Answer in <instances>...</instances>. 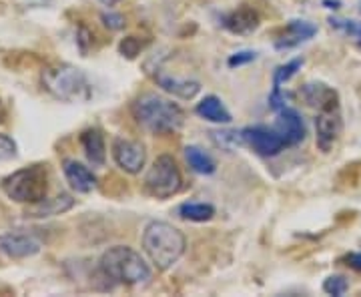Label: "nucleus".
I'll list each match as a JSON object with an SVG mask.
<instances>
[{
    "mask_svg": "<svg viewBox=\"0 0 361 297\" xmlns=\"http://www.w3.org/2000/svg\"><path fill=\"white\" fill-rule=\"evenodd\" d=\"M223 26L233 32V35H251L253 30H257L259 14L253 8H237L231 14H227L223 18Z\"/></svg>",
    "mask_w": 361,
    "mask_h": 297,
    "instance_id": "nucleus-15",
    "label": "nucleus"
},
{
    "mask_svg": "<svg viewBox=\"0 0 361 297\" xmlns=\"http://www.w3.org/2000/svg\"><path fill=\"white\" fill-rule=\"evenodd\" d=\"M80 145L85 149V155L89 163L103 167L106 161V145H104L103 133L99 129H87L80 133Z\"/></svg>",
    "mask_w": 361,
    "mask_h": 297,
    "instance_id": "nucleus-16",
    "label": "nucleus"
},
{
    "mask_svg": "<svg viewBox=\"0 0 361 297\" xmlns=\"http://www.w3.org/2000/svg\"><path fill=\"white\" fill-rule=\"evenodd\" d=\"M42 87L54 99L65 103H85L92 95L87 75L73 65L47 66L42 71Z\"/></svg>",
    "mask_w": 361,
    "mask_h": 297,
    "instance_id": "nucleus-4",
    "label": "nucleus"
},
{
    "mask_svg": "<svg viewBox=\"0 0 361 297\" xmlns=\"http://www.w3.org/2000/svg\"><path fill=\"white\" fill-rule=\"evenodd\" d=\"M301 66H303V59H293V61H289L285 65L277 66V71L273 75V89H281V85L293 77Z\"/></svg>",
    "mask_w": 361,
    "mask_h": 297,
    "instance_id": "nucleus-22",
    "label": "nucleus"
},
{
    "mask_svg": "<svg viewBox=\"0 0 361 297\" xmlns=\"http://www.w3.org/2000/svg\"><path fill=\"white\" fill-rule=\"evenodd\" d=\"M348 289L349 284L343 275H329V277L323 281V291L329 293V296H343Z\"/></svg>",
    "mask_w": 361,
    "mask_h": 297,
    "instance_id": "nucleus-23",
    "label": "nucleus"
},
{
    "mask_svg": "<svg viewBox=\"0 0 361 297\" xmlns=\"http://www.w3.org/2000/svg\"><path fill=\"white\" fill-rule=\"evenodd\" d=\"M99 269L104 279H111L115 284L123 285H142L151 279V267L149 263L137 253L133 247L115 246L106 249L99 261Z\"/></svg>",
    "mask_w": 361,
    "mask_h": 297,
    "instance_id": "nucleus-3",
    "label": "nucleus"
},
{
    "mask_svg": "<svg viewBox=\"0 0 361 297\" xmlns=\"http://www.w3.org/2000/svg\"><path fill=\"white\" fill-rule=\"evenodd\" d=\"M341 119L336 109L322 111L315 119V133H317V147L322 153H329L341 135Z\"/></svg>",
    "mask_w": 361,
    "mask_h": 297,
    "instance_id": "nucleus-10",
    "label": "nucleus"
},
{
    "mask_svg": "<svg viewBox=\"0 0 361 297\" xmlns=\"http://www.w3.org/2000/svg\"><path fill=\"white\" fill-rule=\"evenodd\" d=\"M331 26L336 28H341L345 30L351 37H357L361 40V23H355V20H339V18H331Z\"/></svg>",
    "mask_w": 361,
    "mask_h": 297,
    "instance_id": "nucleus-27",
    "label": "nucleus"
},
{
    "mask_svg": "<svg viewBox=\"0 0 361 297\" xmlns=\"http://www.w3.org/2000/svg\"><path fill=\"white\" fill-rule=\"evenodd\" d=\"M179 217L187 221H195V223H205L213 215H215V207L209 203H183L179 207Z\"/></svg>",
    "mask_w": 361,
    "mask_h": 297,
    "instance_id": "nucleus-21",
    "label": "nucleus"
},
{
    "mask_svg": "<svg viewBox=\"0 0 361 297\" xmlns=\"http://www.w3.org/2000/svg\"><path fill=\"white\" fill-rule=\"evenodd\" d=\"M4 111H2V107H0V125H2V123H4Z\"/></svg>",
    "mask_w": 361,
    "mask_h": 297,
    "instance_id": "nucleus-33",
    "label": "nucleus"
},
{
    "mask_svg": "<svg viewBox=\"0 0 361 297\" xmlns=\"http://www.w3.org/2000/svg\"><path fill=\"white\" fill-rule=\"evenodd\" d=\"M241 139L261 157L279 155L287 147L283 137L277 133V129H267L263 125H255V127L243 129L241 131Z\"/></svg>",
    "mask_w": 361,
    "mask_h": 297,
    "instance_id": "nucleus-7",
    "label": "nucleus"
},
{
    "mask_svg": "<svg viewBox=\"0 0 361 297\" xmlns=\"http://www.w3.org/2000/svg\"><path fill=\"white\" fill-rule=\"evenodd\" d=\"M145 189L157 199H169L179 193L183 189V175L173 157H157L155 163L145 175Z\"/></svg>",
    "mask_w": 361,
    "mask_h": 297,
    "instance_id": "nucleus-6",
    "label": "nucleus"
},
{
    "mask_svg": "<svg viewBox=\"0 0 361 297\" xmlns=\"http://www.w3.org/2000/svg\"><path fill=\"white\" fill-rule=\"evenodd\" d=\"M75 207V199L68 193H61L52 199H42L39 203L26 207V217H35V219H44V217H54V215H63L66 211H71Z\"/></svg>",
    "mask_w": 361,
    "mask_h": 297,
    "instance_id": "nucleus-12",
    "label": "nucleus"
},
{
    "mask_svg": "<svg viewBox=\"0 0 361 297\" xmlns=\"http://www.w3.org/2000/svg\"><path fill=\"white\" fill-rule=\"evenodd\" d=\"M101 4H104V6H115L116 2H121V0H99Z\"/></svg>",
    "mask_w": 361,
    "mask_h": 297,
    "instance_id": "nucleus-32",
    "label": "nucleus"
},
{
    "mask_svg": "<svg viewBox=\"0 0 361 297\" xmlns=\"http://www.w3.org/2000/svg\"><path fill=\"white\" fill-rule=\"evenodd\" d=\"M301 97L310 107H319L322 111H329L337 107V92L319 83H307L301 89Z\"/></svg>",
    "mask_w": 361,
    "mask_h": 297,
    "instance_id": "nucleus-18",
    "label": "nucleus"
},
{
    "mask_svg": "<svg viewBox=\"0 0 361 297\" xmlns=\"http://www.w3.org/2000/svg\"><path fill=\"white\" fill-rule=\"evenodd\" d=\"M285 97L283 92H281V89H273V92H271L269 97V107L273 109V111H281L285 107Z\"/></svg>",
    "mask_w": 361,
    "mask_h": 297,
    "instance_id": "nucleus-29",
    "label": "nucleus"
},
{
    "mask_svg": "<svg viewBox=\"0 0 361 297\" xmlns=\"http://www.w3.org/2000/svg\"><path fill=\"white\" fill-rule=\"evenodd\" d=\"M0 189L14 203H39L49 193V169L42 163L18 169L0 181Z\"/></svg>",
    "mask_w": 361,
    "mask_h": 297,
    "instance_id": "nucleus-5",
    "label": "nucleus"
},
{
    "mask_svg": "<svg viewBox=\"0 0 361 297\" xmlns=\"http://www.w3.org/2000/svg\"><path fill=\"white\" fill-rule=\"evenodd\" d=\"M133 116L142 129L155 135L175 133L185 123V113L179 104L155 92H145L133 103Z\"/></svg>",
    "mask_w": 361,
    "mask_h": 297,
    "instance_id": "nucleus-2",
    "label": "nucleus"
},
{
    "mask_svg": "<svg viewBox=\"0 0 361 297\" xmlns=\"http://www.w3.org/2000/svg\"><path fill=\"white\" fill-rule=\"evenodd\" d=\"M185 157H187V163H189V167L193 169L195 173H199V175H213L215 173V161L211 159V155H207L203 149H199V147H195V145H189L187 149H185Z\"/></svg>",
    "mask_w": 361,
    "mask_h": 297,
    "instance_id": "nucleus-20",
    "label": "nucleus"
},
{
    "mask_svg": "<svg viewBox=\"0 0 361 297\" xmlns=\"http://www.w3.org/2000/svg\"><path fill=\"white\" fill-rule=\"evenodd\" d=\"M195 113L209 123H217V125H229L233 121L231 113L225 109L223 101L215 95H207L205 99H201V103H197L195 107Z\"/></svg>",
    "mask_w": 361,
    "mask_h": 297,
    "instance_id": "nucleus-17",
    "label": "nucleus"
},
{
    "mask_svg": "<svg viewBox=\"0 0 361 297\" xmlns=\"http://www.w3.org/2000/svg\"><path fill=\"white\" fill-rule=\"evenodd\" d=\"M155 80L163 91L171 92L179 99H185V101H191L201 92V85L197 80H189V78H177L165 75V73H157Z\"/></svg>",
    "mask_w": 361,
    "mask_h": 297,
    "instance_id": "nucleus-14",
    "label": "nucleus"
},
{
    "mask_svg": "<svg viewBox=\"0 0 361 297\" xmlns=\"http://www.w3.org/2000/svg\"><path fill=\"white\" fill-rule=\"evenodd\" d=\"M345 261H348V265L351 269L361 272V253H349L348 257H345Z\"/></svg>",
    "mask_w": 361,
    "mask_h": 297,
    "instance_id": "nucleus-30",
    "label": "nucleus"
},
{
    "mask_svg": "<svg viewBox=\"0 0 361 297\" xmlns=\"http://www.w3.org/2000/svg\"><path fill=\"white\" fill-rule=\"evenodd\" d=\"M113 159L118 167L123 169L129 175L141 173L147 161V151L141 141L135 139H125V137H116L113 141Z\"/></svg>",
    "mask_w": 361,
    "mask_h": 297,
    "instance_id": "nucleus-8",
    "label": "nucleus"
},
{
    "mask_svg": "<svg viewBox=\"0 0 361 297\" xmlns=\"http://www.w3.org/2000/svg\"><path fill=\"white\" fill-rule=\"evenodd\" d=\"M101 20L109 30H123L125 28V16L118 13H103Z\"/></svg>",
    "mask_w": 361,
    "mask_h": 297,
    "instance_id": "nucleus-28",
    "label": "nucleus"
},
{
    "mask_svg": "<svg viewBox=\"0 0 361 297\" xmlns=\"http://www.w3.org/2000/svg\"><path fill=\"white\" fill-rule=\"evenodd\" d=\"M323 4H325L327 8H336V11L341 6V2H339V0H323Z\"/></svg>",
    "mask_w": 361,
    "mask_h": 297,
    "instance_id": "nucleus-31",
    "label": "nucleus"
},
{
    "mask_svg": "<svg viewBox=\"0 0 361 297\" xmlns=\"http://www.w3.org/2000/svg\"><path fill=\"white\" fill-rule=\"evenodd\" d=\"M287 32H289V37L285 40H279L277 49H289V47H295L299 42H303V40H310L311 37H315L317 26L311 25L307 20H291L287 25Z\"/></svg>",
    "mask_w": 361,
    "mask_h": 297,
    "instance_id": "nucleus-19",
    "label": "nucleus"
},
{
    "mask_svg": "<svg viewBox=\"0 0 361 297\" xmlns=\"http://www.w3.org/2000/svg\"><path fill=\"white\" fill-rule=\"evenodd\" d=\"M185 235L167 221H151L142 231V249L159 272L171 269L185 253Z\"/></svg>",
    "mask_w": 361,
    "mask_h": 297,
    "instance_id": "nucleus-1",
    "label": "nucleus"
},
{
    "mask_svg": "<svg viewBox=\"0 0 361 297\" xmlns=\"http://www.w3.org/2000/svg\"><path fill=\"white\" fill-rule=\"evenodd\" d=\"M255 59H257V52L255 51H239L227 59V65L231 66V68H235V66L249 65V63H253Z\"/></svg>",
    "mask_w": 361,
    "mask_h": 297,
    "instance_id": "nucleus-26",
    "label": "nucleus"
},
{
    "mask_svg": "<svg viewBox=\"0 0 361 297\" xmlns=\"http://www.w3.org/2000/svg\"><path fill=\"white\" fill-rule=\"evenodd\" d=\"M40 253V243L35 237L18 235V233H4L0 235V257L6 259H28Z\"/></svg>",
    "mask_w": 361,
    "mask_h": 297,
    "instance_id": "nucleus-9",
    "label": "nucleus"
},
{
    "mask_svg": "<svg viewBox=\"0 0 361 297\" xmlns=\"http://www.w3.org/2000/svg\"><path fill=\"white\" fill-rule=\"evenodd\" d=\"M18 153V147L13 137L0 133V161H11Z\"/></svg>",
    "mask_w": 361,
    "mask_h": 297,
    "instance_id": "nucleus-25",
    "label": "nucleus"
},
{
    "mask_svg": "<svg viewBox=\"0 0 361 297\" xmlns=\"http://www.w3.org/2000/svg\"><path fill=\"white\" fill-rule=\"evenodd\" d=\"M277 133L283 137V141L287 147H293L305 139V125L303 119L297 113L295 109L283 107L281 111H277V123H275Z\"/></svg>",
    "mask_w": 361,
    "mask_h": 297,
    "instance_id": "nucleus-11",
    "label": "nucleus"
},
{
    "mask_svg": "<svg viewBox=\"0 0 361 297\" xmlns=\"http://www.w3.org/2000/svg\"><path fill=\"white\" fill-rule=\"evenodd\" d=\"M63 173H65L66 183L77 191V193L87 195L97 187V177L92 175L89 167L78 163L75 159H66L63 163Z\"/></svg>",
    "mask_w": 361,
    "mask_h": 297,
    "instance_id": "nucleus-13",
    "label": "nucleus"
},
{
    "mask_svg": "<svg viewBox=\"0 0 361 297\" xmlns=\"http://www.w3.org/2000/svg\"><path fill=\"white\" fill-rule=\"evenodd\" d=\"M142 49H145V42L139 37H125L118 44V51L127 59H137Z\"/></svg>",
    "mask_w": 361,
    "mask_h": 297,
    "instance_id": "nucleus-24",
    "label": "nucleus"
}]
</instances>
